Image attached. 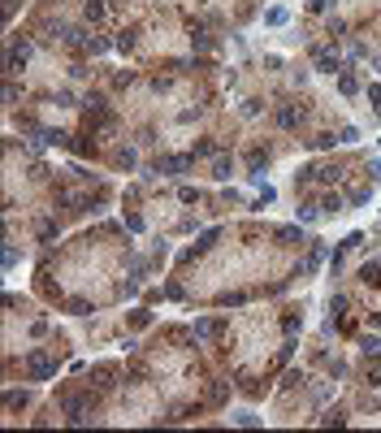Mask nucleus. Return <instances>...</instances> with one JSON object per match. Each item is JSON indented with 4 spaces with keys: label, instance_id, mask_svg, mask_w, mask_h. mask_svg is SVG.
Returning a JSON list of instances; mask_svg holds the SVG:
<instances>
[{
    "label": "nucleus",
    "instance_id": "1",
    "mask_svg": "<svg viewBox=\"0 0 381 433\" xmlns=\"http://www.w3.org/2000/svg\"><path fill=\"white\" fill-rule=\"evenodd\" d=\"M364 351H368V355H381V342H377V338H368V342H364Z\"/></svg>",
    "mask_w": 381,
    "mask_h": 433
}]
</instances>
